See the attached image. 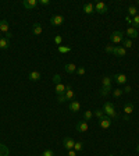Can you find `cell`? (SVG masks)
<instances>
[{
	"label": "cell",
	"mask_w": 139,
	"mask_h": 156,
	"mask_svg": "<svg viewBox=\"0 0 139 156\" xmlns=\"http://www.w3.org/2000/svg\"><path fill=\"white\" fill-rule=\"evenodd\" d=\"M123 91H124V92H127V94H129V92L132 91V88H131V86H128V85H127V86H125V88L123 89Z\"/></svg>",
	"instance_id": "cell-40"
},
{
	"label": "cell",
	"mask_w": 139,
	"mask_h": 156,
	"mask_svg": "<svg viewBox=\"0 0 139 156\" xmlns=\"http://www.w3.org/2000/svg\"><path fill=\"white\" fill-rule=\"evenodd\" d=\"M39 4H42V6H49V4H50V0H39Z\"/></svg>",
	"instance_id": "cell-38"
},
{
	"label": "cell",
	"mask_w": 139,
	"mask_h": 156,
	"mask_svg": "<svg viewBox=\"0 0 139 156\" xmlns=\"http://www.w3.org/2000/svg\"><path fill=\"white\" fill-rule=\"evenodd\" d=\"M42 32H43V28H42V25H40L39 23H35L33 25H32V34H33V35L38 36V35H40Z\"/></svg>",
	"instance_id": "cell-15"
},
{
	"label": "cell",
	"mask_w": 139,
	"mask_h": 156,
	"mask_svg": "<svg viewBox=\"0 0 139 156\" xmlns=\"http://www.w3.org/2000/svg\"><path fill=\"white\" fill-rule=\"evenodd\" d=\"M77 68H78V67L74 64V63H67V64L64 66V71H65L67 74H72V73H75Z\"/></svg>",
	"instance_id": "cell-11"
},
{
	"label": "cell",
	"mask_w": 139,
	"mask_h": 156,
	"mask_svg": "<svg viewBox=\"0 0 139 156\" xmlns=\"http://www.w3.org/2000/svg\"><path fill=\"white\" fill-rule=\"evenodd\" d=\"M124 34H125V35H127L128 38H131V39H136V38H138V36H139L138 29H135L134 27H129V28H128L127 31L124 32Z\"/></svg>",
	"instance_id": "cell-9"
},
{
	"label": "cell",
	"mask_w": 139,
	"mask_h": 156,
	"mask_svg": "<svg viewBox=\"0 0 139 156\" xmlns=\"http://www.w3.org/2000/svg\"><path fill=\"white\" fill-rule=\"evenodd\" d=\"M108 156H114V155H108Z\"/></svg>",
	"instance_id": "cell-47"
},
{
	"label": "cell",
	"mask_w": 139,
	"mask_h": 156,
	"mask_svg": "<svg viewBox=\"0 0 139 156\" xmlns=\"http://www.w3.org/2000/svg\"><path fill=\"white\" fill-rule=\"evenodd\" d=\"M61 42H63V36H60V35H57V36H54V43L56 45H61Z\"/></svg>",
	"instance_id": "cell-34"
},
{
	"label": "cell",
	"mask_w": 139,
	"mask_h": 156,
	"mask_svg": "<svg viewBox=\"0 0 139 156\" xmlns=\"http://www.w3.org/2000/svg\"><path fill=\"white\" fill-rule=\"evenodd\" d=\"M75 128H77L78 133H86V131L89 130L88 121H85V120H84V121H78V123H77V127H75Z\"/></svg>",
	"instance_id": "cell-7"
},
{
	"label": "cell",
	"mask_w": 139,
	"mask_h": 156,
	"mask_svg": "<svg viewBox=\"0 0 139 156\" xmlns=\"http://www.w3.org/2000/svg\"><path fill=\"white\" fill-rule=\"evenodd\" d=\"M56 94H57V96L65 94V85H63V84H57V85H56Z\"/></svg>",
	"instance_id": "cell-21"
},
{
	"label": "cell",
	"mask_w": 139,
	"mask_h": 156,
	"mask_svg": "<svg viewBox=\"0 0 139 156\" xmlns=\"http://www.w3.org/2000/svg\"><path fill=\"white\" fill-rule=\"evenodd\" d=\"M111 92H113V95H114V98H120V96L124 94V91L121 89V88H116V89L111 91Z\"/></svg>",
	"instance_id": "cell-28"
},
{
	"label": "cell",
	"mask_w": 139,
	"mask_h": 156,
	"mask_svg": "<svg viewBox=\"0 0 139 156\" xmlns=\"http://www.w3.org/2000/svg\"><path fill=\"white\" fill-rule=\"evenodd\" d=\"M42 156H54V152L52 149H46V151H43Z\"/></svg>",
	"instance_id": "cell-35"
},
{
	"label": "cell",
	"mask_w": 139,
	"mask_h": 156,
	"mask_svg": "<svg viewBox=\"0 0 139 156\" xmlns=\"http://www.w3.org/2000/svg\"><path fill=\"white\" fill-rule=\"evenodd\" d=\"M53 82L57 85V84H61V75L60 74H54L53 75Z\"/></svg>",
	"instance_id": "cell-32"
},
{
	"label": "cell",
	"mask_w": 139,
	"mask_h": 156,
	"mask_svg": "<svg viewBox=\"0 0 139 156\" xmlns=\"http://www.w3.org/2000/svg\"><path fill=\"white\" fill-rule=\"evenodd\" d=\"M108 11V7L106 3H103V1H97L96 4H95V13H99V14H106Z\"/></svg>",
	"instance_id": "cell-3"
},
{
	"label": "cell",
	"mask_w": 139,
	"mask_h": 156,
	"mask_svg": "<svg viewBox=\"0 0 139 156\" xmlns=\"http://www.w3.org/2000/svg\"><path fill=\"white\" fill-rule=\"evenodd\" d=\"M0 38H1V31H0Z\"/></svg>",
	"instance_id": "cell-45"
},
{
	"label": "cell",
	"mask_w": 139,
	"mask_h": 156,
	"mask_svg": "<svg viewBox=\"0 0 139 156\" xmlns=\"http://www.w3.org/2000/svg\"><path fill=\"white\" fill-rule=\"evenodd\" d=\"M114 81H116L117 84L123 85V84L127 82V75H125V74H116V75H114Z\"/></svg>",
	"instance_id": "cell-17"
},
{
	"label": "cell",
	"mask_w": 139,
	"mask_h": 156,
	"mask_svg": "<svg viewBox=\"0 0 139 156\" xmlns=\"http://www.w3.org/2000/svg\"><path fill=\"white\" fill-rule=\"evenodd\" d=\"M93 114H95L96 117H99V120H100V118H103V117L106 116V114H104V112H103L102 109H96L95 112H93Z\"/></svg>",
	"instance_id": "cell-27"
},
{
	"label": "cell",
	"mask_w": 139,
	"mask_h": 156,
	"mask_svg": "<svg viewBox=\"0 0 139 156\" xmlns=\"http://www.w3.org/2000/svg\"><path fill=\"white\" fill-rule=\"evenodd\" d=\"M113 55L117 57H124L125 56V47L124 46H116L113 50Z\"/></svg>",
	"instance_id": "cell-12"
},
{
	"label": "cell",
	"mask_w": 139,
	"mask_h": 156,
	"mask_svg": "<svg viewBox=\"0 0 139 156\" xmlns=\"http://www.w3.org/2000/svg\"><path fill=\"white\" fill-rule=\"evenodd\" d=\"M136 152L139 153V145H136Z\"/></svg>",
	"instance_id": "cell-44"
},
{
	"label": "cell",
	"mask_w": 139,
	"mask_h": 156,
	"mask_svg": "<svg viewBox=\"0 0 139 156\" xmlns=\"http://www.w3.org/2000/svg\"><path fill=\"white\" fill-rule=\"evenodd\" d=\"M136 3H138V4H139V0H138V1H136Z\"/></svg>",
	"instance_id": "cell-46"
},
{
	"label": "cell",
	"mask_w": 139,
	"mask_h": 156,
	"mask_svg": "<svg viewBox=\"0 0 139 156\" xmlns=\"http://www.w3.org/2000/svg\"><path fill=\"white\" fill-rule=\"evenodd\" d=\"M124 47L125 49H129V47H132V40L131 39H124Z\"/></svg>",
	"instance_id": "cell-33"
},
{
	"label": "cell",
	"mask_w": 139,
	"mask_h": 156,
	"mask_svg": "<svg viewBox=\"0 0 139 156\" xmlns=\"http://www.w3.org/2000/svg\"><path fill=\"white\" fill-rule=\"evenodd\" d=\"M70 110H71L72 113L79 112V110H81V103H79L78 101H72L71 103H70Z\"/></svg>",
	"instance_id": "cell-16"
},
{
	"label": "cell",
	"mask_w": 139,
	"mask_h": 156,
	"mask_svg": "<svg viewBox=\"0 0 139 156\" xmlns=\"http://www.w3.org/2000/svg\"><path fill=\"white\" fill-rule=\"evenodd\" d=\"M10 47V39H7L6 36H1L0 38V49L1 50H7Z\"/></svg>",
	"instance_id": "cell-13"
},
{
	"label": "cell",
	"mask_w": 139,
	"mask_h": 156,
	"mask_svg": "<svg viewBox=\"0 0 139 156\" xmlns=\"http://www.w3.org/2000/svg\"><path fill=\"white\" fill-rule=\"evenodd\" d=\"M111 89H113V86H102L100 95L102 96H107V95L111 92Z\"/></svg>",
	"instance_id": "cell-23"
},
{
	"label": "cell",
	"mask_w": 139,
	"mask_h": 156,
	"mask_svg": "<svg viewBox=\"0 0 139 156\" xmlns=\"http://www.w3.org/2000/svg\"><path fill=\"white\" fill-rule=\"evenodd\" d=\"M38 4H39L38 0H24L22 1V6L27 10H33V8H36Z\"/></svg>",
	"instance_id": "cell-6"
},
{
	"label": "cell",
	"mask_w": 139,
	"mask_h": 156,
	"mask_svg": "<svg viewBox=\"0 0 139 156\" xmlns=\"http://www.w3.org/2000/svg\"><path fill=\"white\" fill-rule=\"evenodd\" d=\"M125 38V34L123 31H114L111 35H110V40L113 42V43H121Z\"/></svg>",
	"instance_id": "cell-2"
},
{
	"label": "cell",
	"mask_w": 139,
	"mask_h": 156,
	"mask_svg": "<svg viewBox=\"0 0 139 156\" xmlns=\"http://www.w3.org/2000/svg\"><path fill=\"white\" fill-rule=\"evenodd\" d=\"M132 25H134V28H135V29H138V28H139V14L132 18Z\"/></svg>",
	"instance_id": "cell-30"
},
{
	"label": "cell",
	"mask_w": 139,
	"mask_h": 156,
	"mask_svg": "<svg viewBox=\"0 0 139 156\" xmlns=\"http://www.w3.org/2000/svg\"><path fill=\"white\" fill-rule=\"evenodd\" d=\"M50 24L53 27H61L64 24V17L60 16V14H54L52 18H50Z\"/></svg>",
	"instance_id": "cell-4"
},
{
	"label": "cell",
	"mask_w": 139,
	"mask_h": 156,
	"mask_svg": "<svg viewBox=\"0 0 139 156\" xmlns=\"http://www.w3.org/2000/svg\"><path fill=\"white\" fill-rule=\"evenodd\" d=\"M6 38L11 39V38H13V34H11V32H7V34H6Z\"/></svg>",
	"instance_id": "cell-43"
},
{
	"label": "cell",
	"mask_w": 139,
	"mask_h": 156,
	"mask_svg": "<svg viewBox=\"0 0 139 156\" xmlns=\"http://www.w3.org/2000/svg\"><path fill=\"white\" fill-rule=\"evenodd\" d=\"M93 116V112L92 110H86L85 113H84V118H85V121H89Z\"/></svg>",
	"instance_id": "cell-29"
},
{
	"label": "cell",
	"mask_w": 139,
	"mask_h": 156,
	"mask_svg": "<svg viewBox=\"0 0 139 156\" xmlns=\"http://www.w3.org/2000/svg\"><path fill=\"white\" fill-rule=\"evenodd\" d=\"M111 81H113V78L106 75V77L102 78V86H111Z\"/></svg>",
	"instance_id": "cell-22"
},
{
	"label": "cell",
	"mask_w": 139,
	"mask_h": 156,
	"mask_svg": "<svg viewBox=\"0 0 139 156\" xmlns=\"http://www.w3.org/2000/svg\"><path fill=\"white\" fill-rule=\"evenodd\" d=\"M128 16H129V17L138 16V10H136L135 6H129V7H128Z\"/></svg>",
	"instance_id": "cell-25"
},
{
	"label": "cell",
	"mask_w": 139,
	"mask_h": 156,
	"mask_svg": "<svg viewBox=\"0 0 139 156\" xmlns=\"http://www.w3.org/2000/svg\"><path fill=\"white\" fill-rule=\"evenodd\" d=\"M84 13L85 14H93L95 13V4H92V3L84 4Z\"/></svg>",
	"instance_id": "cell-18"
},
{
	"label": "cell",
	"mask_w": 139,
	"mask_h": 156,
	"mask_svg": "<svg viewBox=\"0 0 139 156\" xmlns=\"http://www.w3.org/2000/svg\"><path fill=\"white\" fill-rule=\"evenodd\" d=\"M10 153V151L6 145H3V144H0V156H8Z\"/></svg>",
	"instance_id": "cell-24"
},
{
	"label": "cell",
	"mask_w": 139,
	"mask_h": 156,
	"mask_svg": "<svg viewBox=\"0 0 139 156\" xmlns=\"http://www.w3.org/2000/svg\"><path fill=\"white\" fill-rule=\"evenodd\" d=\"M74 145H75V141L72 140L71 137H65L64 140H63V146L70 151V149H74Z\"/></svg>",
	"instance_id": "cell-5"
},
{
	"label": "cell",
	"mask_w": 139,
	"mask_h": 156,
	"mask_svg": "<svg viewBox=\"0 0 139 156\" xmlns=\"http://www.w3.org/2000/svg\"><path fill=\"white\" fill-rule=\"evenodd\" d=\"M59 52H60V53H68V52H71V47L61 46V45H60V46H59Z\"/></svg>",
	"instance_id": "cell-31"
},
{
	"label": "cell",
	"mask_w": 139,
	"mask_h": 156,
	"mask_svg": "<svg viewBox=\"0 0 139 156\" xmlns=\"http://www.w3.org/2000/svg\"><path fill=\"white\" fill-rule=\"evenodd\" d=\"M99 125H100V128H103V130L108 128V127L111 125V118H110L108 116H104L103 118H100V121H99Z\"/></svg>",
	"instance_id": "cell-8"
},
{
	"label": "cell",
	"mask_w": 139,
	"mask_h": 156,
	"mask_svg": "<svg viewBox=\"0 0 139 156\" xmlns=\"http://www.w3.org/2000/svg\"><path fill=\"white\" fill-rule=\"evenodd\" d=\"M0 31H1V34L10 32V25H8L7 20H1V21H0Z\"/></svg>",
	"instance_id": "cell-14"
},
{
	"label": "cell",
	"mask_w": 139,
	"mask_h": 156,
	"mask_svg": "<svg viewBox=\"0 0 139 156\" xmlns=\"http://www.w3.org/2000/svg\"><path fill=\"white\" fill-rule=\"evenodd\" d=\"M82 149H84V144H82L81 141H78V142H75V145H74V151H75V152L78 153V152H81Z\"/></svg>",
	"instance_id": "cell-26"
},
{
	"label": "cell",
	"mask_w": 139,
	"mask_h": 156,
	"mask_svg": "<svg viewBox=\"0 0 139 156\" xmlns=\"http://www.w3.org/2000/svg\"><path fill=\"white\" fill-rule=\"evenodd\" d=\"M132 112H134V103H131V102H127V103L124 105V113H125L127 116H129Z\"/></svg>",
	"instance_id": "cell-19"
},
{
	"label": "cell",
	"mask_w": 139,
	"mask_h": 156,
	"mask_svg": "<svg viewBox=\"0 0 139 156\" xmlns=\"http://www.w3.org/2000/svg\"><path fill=\"white\" fill-rule=\"evenodd\" d=\"M68 156H77V152L74 149H70L68 151Z\"/></svg>",
	"instance_id": "cell-41"
},
{
	"label": "cell",
	"mask_w": 139,
	"mask_h": 156,
	"mask_svg": "<svg viewBox=\"0 0 139 156\" xmlns=\"http://www.w3.org/2000/svg\"><path fill=\"white\" fill-rule=\"evenodd\" d=\"M104 50H106V53H113V50H114V47H113V46H110V45H108V46H106V47H104Z\"/></svg>",
	"instance_id": "cell-39"
},
{
	"label": "cell",
	"mask_w": 139,
	"mask_h": 156,
	"mask_svg": "<svg viewBox=\"0 0 139 156\" xmlns=\"http://www.w3.org/2000/svg\"><path fill=\"white\" fill-rule=\"evenodd\" d=\"M65 101H67V99H65V96H64V95H60V96H57V102H59V103H64Z\"/></svg>",
	"instance_id": "cell-37"
},
{
	"label": "cell",
	"mask_w": 139,
	"mask_h": 156,
	"mask_svg": "<svg viewBox=\"0 0 139 156\" xmlns=\"http://www.w3.org/2000/svg\"><path fill=\"white\" fill-rule=\"evenodd\" d=\"M75 73H77L78 75H84V74L86 73V70H85V67H78Z\"/></svg>",
	"instance_id": "cell-36"
},
{
	"label": "cell",
	"mask_w": 139,
	"mask_h": 156,
	"mask_svg": "<svg viewBox=\"0 0 139 156\" xmlns=\"http://www.w3.org/2000/svg\"><path fill=\"white\" fill-rule=\"evenodd\" d=\"M103 112H104V114L106 116H108L110 118H116L118 114H117V112H116V107H114V105L111 103V102H106L104 103V106H103Z\"/></svg>",
	"instance_id": "cell-1"
},
{
	"label": "cell",
	"mask_w": 139,
	"mask_h": 156,
	"mask_svg": "<svg viewBox=\"0 0 139 156\" xmlns=\"http://www.w3.org/2000/svg\"><path fill=\"white\" fill-rule=\"evenodd\" d=\"M64 96H65L67 101H72V99L75 98V92H74V89L71 88V85L65 86V94H64Z\"/></svg>",
	"instance_id": "cell-10"
},
{
	"label": "cell",
	"mask_w": 139,
	"mask_h": 156,
	"mask_svg": "<svg viewBox=\"0 0 139 156\" xmlns=\"http://www.w3.org/2000/svg\"><path fill=\"white\" fill-rule=\"evenodd\" d=\"M125 21H127V24H132V17L125 16Z\"/></svg>",
	"instance_id": "cell-42"
},
{
	"label": "cell",
	"mask_w": 139,
	"mask_h": 156,
	"mask_svg": "<svg viewBox=\"0 0 139 156\" xmlns=\"http://www.w3.org/2000/svg\"><path fill=\"white\" fill-rule=\"evenodd\" d=\"M28 78H29L31 81H33V82H36V81L40 79V73H39V71H31L29 75H28Z\"/></svg>",
	"instance_id": "cell-20"
}]
</instances>
